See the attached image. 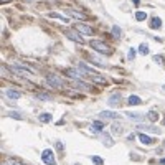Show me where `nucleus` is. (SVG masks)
<instances>
[{"label": "nucleus", "instance_id": "1", "mask_svg": "<svg viewBox=\"0 0 165 165\" xmlns=\"http://www.w3.org/2000/svg\"><path fill=\"white\" fill-rule=\"evenodd\" d=\"M89 46H91L94 51L102 53V55H109V53H111V48L106 45L104 41H99V40H92V41H89Z\"/></svg>", "mask_w": 165, "mask_h": 165}, {"label": "nucleus", "instance_id": "2", "mask_svg": "<svg viewBox=\"0 0 165 165\" xmlns=\"http://www.w3.org/2000/svg\"><path fill=\"white\" fill-rule=\"evenodd\" d=\"M65 35L69 40H73L74 43H78V45H84V43H86L84 38H83V36L78 33V30H65Z\"/></svg>", "mask_w": 165, "mask_h": 165}, {"label": "nucleus", "instance_id": "3", "mask_svg": "<svg viewBox=\"0 0 165 165\" xmlns=\"http://www.w3.org/2000/svg\"><path fill=\"white\" fill-rule=\"evenodd\" d=\"M46 83L50 86H53V88H56V89H61L63 88V81L56 76V74H46Z\"/></svg>", "mask_w": 165, "mask_h": 165}, {"label": "nucleus", "instance_id": "4", "mask_svg": "<svg viewBox=\"0 0 165 165\" xmlns=\"http://www.w3.org/2000/svg\"><path fill=\"white\" fill-rule=\"evenodd\" d=\"M41 160H43V164H46V165H55V155H53V150L46 149V150L41 152Z\"/></svg>", "mask_w": 165, "mask_h": 165}, {"label": "nucleus", "instance_id": "5", "mask_svg": "<svg viewBox=\"0 0 165 165\" xmlns=\"http://www.w3.org/2000/svg\"><path fill=\"white\" fill-rule=\"evenodd\" d=\"M84 76H88L91 81H94V83H99V84H106V83H107V79H106L104 76H101V74H98V73H94V71L84 73Z\"/></svg>", "mask_w": 165, "mask_h": 165}, {"label": "nucleus", "instance_id": "6", "mask_svg": "<svg viewBox=\"0 0 165 165\" xmlns=\"http://www.w3.org/2000/svg\"><path fill=\"white\" fill-rule=\"evenodd\" d=\"M76 30H78L81 35H86V36H91L92 33H94V30H92L89 25H84V23H78L76 25Z\"/></svg>", "mask_w": 165, "mask_h": 165}, {"label": "nucleus", "instance_id": "7", "mask_svg": "<svg viewBox=\"0 0 165 165\" xmlns=\"http://www.w3.org/2000/svg\"><path fill=\"white\" fill-rule=\"evenodd\" d=\"M65 73H66V76L76 79V81H83V78H84V74L79 71V69H66Z\"/></svg>", "mask_w": 165, "mask_h": 165}, {"label": "nucleus", "instance_id": "8", "mask_svg": "<svg viewBox=\"0 0 165 165\" xmlns=\"http://www.w3.org/2000/svg\"><path fill=\"white\" fill-rule=\"evenodd\" d=\"M99 117L101 119H121V114L119 112H114V111H102L99 112Z\"/></svg>", "mask_w": 165, "mask_h": 165}, {"label": "nucleus", "instance_id": "9", "mask_svg": "<svg viewBox=\"0 0 165 165\" xmlns=\"http://www.w3.org/2000/svg\"><path fill=\"white\" fill-rule=\"evenodd\" d=\"M65 12H66V15H69V17H73V18H76V20H86L88 18L84 13L76 12V10H73V8H65Z\"/></svg>", "mask_w": 165, "mask_h": 165}, {"label": "nucleus", "instance_id": "10", "mask_svg": "<svg viewBox=\"0 0 165 165\" xmlns=\"http://www.w3.org/2000/svg\"><path fill=\"white\" fill-rule=\"evenodd\" d=\"M122 131H124V127H122V122H112V125H111L112 135H119V134H122Z\"/></svg>", "mask_w": 165, "mask_h": 165}, {"label": "nucleus", "instance_id": "11", "mask_svg": "<svg viewBox=\"0 0 165 165\" xmlns=\"http://www.w3.org/2000/svg\"><path fill=\"white\" fill-rule=\"evenodd\" d=\"M99 139L102 140V144H104L106 147H112V145H114V140H112V139L109 137V134H106V132H102V134L99 135Z\"/></svg>", "mask_w": 165, "mask_h": 165}, {"label": "nucleus", "instance_id": "12", "mask_svg": "<svg viewBox=\"0 0 165 165\" xmlns=\"http://www.w3.org/2000/svg\"><path fill=\"white\" fill-rule=\"evenodd\" d=\"M137 127H139V129H142V131H145V132H152V134H158V127H155V125H149V124H139Z\"/></svg>", "mask_w": 165, "mask_h": 165}, {"label": "nucleus", "instance_id": "13", "mask_svg": "<svg viewBox=\"0 0 165 165\" xmlns=\"http://www.w3.org/2000/svg\"><path fill=\"white\" fill-rule=\"evenodd\" d=\"M89 129H91L92 132H101L102 129H104V122H101V121H94V122H91Z\"/></svg>", "mask_w": 165, "mask_h": 165}, {"label": "nucleus", "instance_id": "14", "mask_svg": "<svg viewBox=\"0 0 165 165\" xmlns=\"http://www.w3.org/2000/svg\"><path fill=\"white\" fill-rule=\"evenodd\" d=\"M121 99H122V96H121V94H112L107 102H109V106H112V107H114V106H119Z\"/></svg>", "mask_w": 165, "mask_h": 165}, {"label": "nucleus", "instance_id": "15", "mask_svg": "<svg viewBox=\"0 0 165 165\" xmlns=\"http://www.w3.org/2000/svg\"><path fill=\"white\" fill-rule=\"evenodd\" d=\"M160 26H162V18H160V17H152V20H150V28L157 30V28H160Z\"/></svg>", "mask_w": 165, "mask_h": 165}, {"label": "nucleus", "instance_id": "16", "mask_svg": "<svg viewBox=\"0 0 165 165\" xmlns=\"http://www.w3.org/2000/svg\"><path fill=\"white\" fill-rule=\"evenodd\" d=\"M5 96L8 99H20V96H22V94H20L18 91H15V89H7L5 91Z\"/></svg>", "mask_w": 165, "mask_h": 165}, {"label": "nucleus", "instance_id": "17", "mask_svg": "<svg viewBox=\"0 0 165 165\" xmlns=\"http://www.w3.org/2000/svg\"><path fill=\"white\" fill-rule=\"evenodd\" d=\"M139 140H140L142 144H145V145H149V144L154 142V139H152V137H149L147 134H140V132H139Z\"/></svg>", "mask_w": 165, "mask_h": 165}, {"label": "nucleus", "instance_id": "18", "mask_svg": "<svg viewBox=\"0 0 165 165\" xmlns=\"http://www.w3.org/2000/svg\"><path fill=\"white\" fill-rule=\"evenodd\" d=\"M127 102H129L131 106H137V104H140V102H142V99L139 98V96H135V94H132V96H129Z\"/></svg>", "mask_w": 165, "mask_h": 165}, {"label": "nucleus", "instance_id": "19", "mask_svg": "<svg viewBox=\"0 0 165 165\" xmlns=\"http://www.w3.org/2000/svg\"><path fill=\"white\" fill-rule=\"evenodd\" d=\"M48 17H51V18H58V20H61V22H65V23H68V22H69L66 17H63V15H59V13H56V12L48 13Z\"/></svg>", "mask_w": 165, "mask_h": 165}, {"label": "nucleus", "instance_id": "20", "mask_svg": "<svg viewBox=\"0 0 165 165\" xmlns=\"http://www.w3.org/2000/svg\"><path fill=\"white\" fill-rule=\"evenodd\" d=\"M111 33L114 35V36H116V38H121V36H122V30H121V26H117V25H114V26H112Z\"/></svg>", "mask_w": 165, "mask_h": 165}, {"label": "nucleus", "instance_id": "21", "mask_svg": "<svg viewBox=\"0 0 165 165\" xmlns=\"http://www.w3.org/2000/svg\"><path fill=\"white\" fill-rule=\"evenodd\" d=\"M125 114H127L131 119H134V121H139V122L144 121V116H140V114H135V112H125Z\"/></svg>", "mask_w": 165, "mask_h": 165}, {"label": "nucleus", "instance_id": "22", "mask_svg": "<svg viewBox=\"0 0 165 165\" xmlns=\"http://www.w3.org/2000/svg\"><path fill=\"white\" fill-rule=\"evenodd\" d=\"M40 121H41V122H51L53 117H51V114H48V112H43V114H40Z\"/></svg>", "mask_w": 165, "mask_h": 165}, {"label": "nucleus", "instance_id": "23", "mask_svg": "<svg viewBox=\"0 0 165 165\" xmlns=\"http://www.w3.org/2000/svg\"><path fill=\"white\" fill-rule=\"evenodd\" d=\"M149 51H150V48H149V45H145V43H142V45L139 46V53H142V55H149Z\"/></svg>", "mask_w": 165, "mask_h": 165}, {"label": "nucleus", "instance_id": "24", "mask_svg": "<svg viewBox=\"0 0 165 165\" xmlns=\"http://www.w3.org/2000/svg\"><path fill=\"white\" fill-rule=\"evenodd\" d=\"M147 117H149V121H150V122H155V121L158 119V114L155 111H150V112H147Z\"/></svg>", "mask_w": 165, "mask_h": 165}, {"label": "nucleus", "instance_id": "25", "mask_svg": "<svg viewBox=\"0 0 165 165\" xmlns=\"http://www.w3.org/2000/svg\"><path fill=\"white\" fill-rule=\"evenodd\" d=\"M91 61H92V63H94V65H98V66H102V68H104V66H107V63H106V61H102V59L96 58V56H92V58H91Z\"/></svg>", "mask_w": 165, "mask_h": 165}, {"label": "nucleus", "instance_id": "26", "mask_svg": "<svg viewBox=\"0 0 165 165\" xmlns=\"http://www.w3.org/2000/svg\"><path fill=\"white\" fill-rule=\"evenodd\" d=\"M38 99H41V101H53V98L48 94V92H40V94H38Z\"/></svg>", "mask_w": 165, "mask_h": 165}, {"label": "nucleus", "instance_id": "27", "mask_svg": "<svg viewBox=\"0 0 165 165\" xmlns=\"http://www.w3.org/2000/svg\"><path fill=\"white\" fill-rule=\"evenodd\" d=\"M145 18H147V15H145L144 12H135V20H137V22H144Z\"/></svg>", "mask_w": 165, "mask_h": 165}, {"label": "nucleus", "instance_id": "28", "mask_svg": "<svg viewBox=\"0 0 165 165\" xmlns=\"http://www.w3.org/2000/svg\"><path fill=\"white\" fill-rule=\"evenodd\" d=\"M91 160H92V164H94V165H104V160H102L101 157H96V155H94Z\"/></svg>", "mask_w": 165, "mask_h": 165}, {"label": "nucleus", "instance_id": "29", "mask_svg": "<svg viewBox=\"0 0 165 165\" xmlns=\"http://www.w3.org/2000/svg\"><path fill=\"white\" fill-rule=\"evenodd\" d=\"M154 61L158 63V65H164V56H162V55H155V56H154Z\"/></svg>", "mask_w": 165, "mask_h": 165}, {"label": "nucleus", "instance_id": "30", "mask_svg": "<svg viewBox=\"0 0 165 165\" xmlns=\"http://www.w3.org/2000/svg\"><path fill=\"white\" fill-rule=\"evenodd\" d=\"M5 165H23L22 162H18V160H7Z\"/></svg>", "mask_w": 165, "mask_h": 165}, {"label": "nucleus", "instance_id": "31", "mask_svg": "<svg viewBox=\"0 0 165 165\" xmlns=\"http://www.w3.org/2000/svg\"><path fill=\"white\" fill-rule=\"evenodd\" d=\"M10 117H15V119H23V116H22V114H18V112H10Z\"/></svg>", "mask_w": 165, "mask_h": 165}, {"label": "nucleus", "instance_id": "32", "mask_svg": "<svg viewBox=\"0 0 165 165\" xmlns=\"http://www.w3.org/2000/svg\"><path fill=\"white\" fill-rule=\"evenodd\" d=\"M134 58H135V50L131 48V50H129V59H134Z\"/></svg>", "mask_w": 165, "mask_h": 165}, {"label": "nucleus", "instance_id": "33", "mask_svg": "<svg viewBox=\"0 0 165 165\" xmlns=\"http://www.w3.org/2000/svg\"><path fill=\"white\" fill-rule=\"evenodd\" d=\"M56 147H58V150H63V144L61 142H56Z\"/></svg>", "mask_w": 165, "mask_h": 165}, {"label": "nucleus", "instance_id": "34", "mask_svg": "<svg viewBox=\"0 0 165 165\" xmlns=\"http://www.w3.org/2000/svg\"><path fill=\"white\" fill-rule=\"evenodd\" d=\"M132 3H134V5H139V3H140V0H132Z\"/></svg>", "mask_w": 165, "mask_h": 165}, {"label": "nucleus", "instance_id": "35", "mask_svg": "<svg viewBox=\"0 0 165 165\" xmlns=\"http://www.w3.org/2000/svg\"><path fill=\"white\" fill-rule=\"evenodd\" d=\"M160 164H162V165H165V158H162V160H160Z\"/></svg>", "mask_w": 165, "mask_h": 165}, {"label": "nucleus", "instance_id": "36", "mask_svg": "<svg viewBox=\"0 0 165 165\" xmlns=\"http://www.w3.org/2000/svg\"><path fill=\"white\" fill-rule=\"evenodd\" d=\"M25 2H36V0H25Z\"/></svg>", "mask_w": 165, "mask_h": 165}, {"label": "nucleus", "instance_id": "37", "mask_svg": "<svg viewBox=\"0 0 165 165\" xmlns=\"http://www.w3.org/2000/svg\"><path fill=\"white\" fill-rule=\"evenodd\" d=\"M164 125H165V119H164Z\"/></svg>", "mask_w": 165, "mask_h": 165}, {"label": "nucleus", "instance_id": "38", "mask_svg": "<svg viewBox=\"0 0 165 165\" xmlns=\"http://www.w3.org/2000/svg\"><path fill=\"white\" fill-rule=\"evenodd\" d=\"M164 145H165V142H164Z\"/></svg>", "mask_w": 165, "mask_h": 165}]
</instances>
